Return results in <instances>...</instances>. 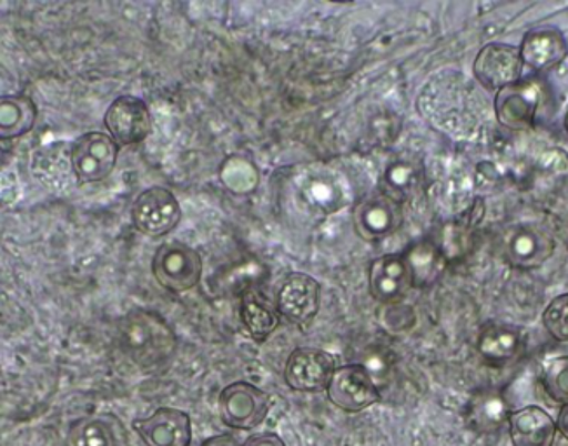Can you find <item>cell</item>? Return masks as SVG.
<instances>
[{
    "mask_svg": "<svg viewBox=\"0 0 568 446\" xmlns=\"http://www.w3.org/2000/svg\"><path fill=\"white\" fill-rule=\"evenodd\" d=\"M119 344L140 366L168 362L176 349L175 332L163 316L149 308H134L119 321Z\"/></svg>",
    "mask_w": 568,
    "mask_h": 446,
    "instance_id": "6da1fadb",
    "label": "cell"
},
{
    "mask_svg": "<svg viewBox=\"0 0 568 446\" xmlns=\"http://www.w3.org/2000/svg\"><path fill=\"white\" fill-rule=\"evenodd\" d=\"M551 102V90L542 78L521 79L496 93L494 112L500 126L509 131H530Z\"/></svg>",
    "mask_w": 568,
    "mask_h": 446,
    "instance_id": "7a4b0ae2",
    "label": "cell"
},
{
    "mask_svg": "<svg viewBox=\"0 0 568 446\" xmlns=\"http://www.w3.org/2000/svg\"><path fill=\"white\" fill-rule=\"evenodd\" d=\"M152 274L168 292H191L203 276V259L189 244L170 241L158 247L152 259Z\"/></svg>",
    "mask_w": 568,
    "mask_h": 446,
    "instance_id": "3957f363",
    "label": "cell"
},
{
    "mask_svg": "<svg viewBox=\"0 0 568 446\" xmlns=\"http://www.w3.org/2000/svg\"><path fill=\"white\" fill-rule=\"evenodd\" d=\"M119 145L110 134L90 131L70 149V164L81 183L103 182L118 164Z\"/></svg>",
    "mask_w": 568,
    "mask_h": 446,
    "instance_id": "277c9868",
    "label": "cell"
},
{
    "mask_svg": "<svg viewBox=\"0 0 568 446\" xmlns=\"http://www.w3.org/2000/svg\"><path fill=\"white\" fill-rule=\"evenodd\" d=\"M271 408V396L250 382L229 384L219 398L220 418L232 429L261 426Z\"/></svg>",
    "mask_w": 568,
    "mask_h": 446,
    "instance_id": "5b68a950",
    "label": "cell"
},
{
    "mask_svg": "<svg viewBox=\"0 0 568 446\" xmlns=\"http://www.w3.org/2000/svg\"><path fill=\"white\" fill-rule=\"evenodd\" d=\"M525 63L521 60L520 45L490 42L476 54L473 73L476 81L487 90H506L524 79Z\"/></svg>",
    "mask_w": 568,
    "mask_h": 446,
    "instance_id": "8992f818",
    "label": "cell"
},
{
    "mask_svg": "<svg viewBox=\"0 0 568 446\" xmlns=\"http://www.w3.org/2000/svg\"><path fill=\"white\" fill-rule=\"evenodd\" d=\"M326 394L338 410L347 414H359L381 402V391L369 369L357 363L338 366L329 381Z\"/></svg>",
    "mask_w": 568,
    "mask_h": 446,
    "instance_id": "52a82bcc",
    "label": "cell"
},
{
    "mask_svg": "<svg viewBox=\"0 0 568 446\" xmlns=\"http://www.w3.org/2000/svg\"><path fill=\"white\" fill-rule=\"evenodd\" d=\"M403 204L394 201L386 192L366 195L354 207V231L368 243L386 240L403 225Z\"/></svg>",
    "mask_w": 568,
    "mask_h": 446,
    "instance_id": "ba28073f",
    "label": "cell"
},
{
    "mask_svg": "<svg viewBox=\"0 0 568 446\" xmlns=\"http://www.w3.org/2000/svg\"><path fill=\"white\" fill-rule=\"evenodd\" d=\"M134 227L151 237L170 234L182 220V207L175 194L163 187L143 191L131 210Z\"/></svg>",
    "mask_w": 568,
    "mask_h": 446,
    "instance_id": "9c48e42d",
    "label": "cell"
},
{
    "mask_svg": "<svg viewBox=\"0 0 568 446\" xmlns=\"http://www.w3.org/2000/svg\"><path fill=\"white\" fill-rule=\"evenodd\" d=\"M337 363L332 354L316 347H298L284 366V381L298 393H321L328 389Z\"/></svg>",
    "mask_w": 568,
    "mask_h": 446,
    "instance_id": "30bf717a",
    "label": "cell"
},
{
    "mask_svg": "<svg viewBox=\"0 0 568 446\" xmlns=\"http://www.w3.org/2000/svg\"><path fill=\"white\" fill-rule=\"evenodd\" d=\"M321 286L305 272H292L281 281L277 290V313L292 325L305 326L313 323L320 313Z\"/></svg>",
    "mask_w": 568,
    "mask_h": 446,
    "instance_id": "8fae6325",
    "label": "cell"
},
{
    "mask_svg": "<svg viewBox=\"0 0 568 446\" xmlns=\"http://www.w3.org/2000/svg\"><path fill=\"white\" fill-rule=\"evenodd\" d=\"M105 126L119 146L139 145L151 134V110L142 98L122 94L106 109Z\"/></svg>",
    "mask_w": 568,
    "mask_h": 446,
    "instance_id": "7c38bea8",
    "label": "cell"
},
{
    "mask_svg": "<svg viewBox=\"0 0 568 446\" xmlns=\"http://www.w3.org/2000/svg\"><path fill=\"white\" fill-rule=\"evenodd\" d=\"M369 295L382 305H396L415 288L410 265L403 253H387L369 265Z\"/></svg>",
    "mask_w": 568,
    "mask_h": 446,
    "instance_id": "4fadbf2b",
    "label": "cell"
},
{
    "mask_svg": "<svg viewBox=\"0 0 568 446\" xmlns=\"http://www.w3.org/2000/svg\"><path fill=\"white\" fill-rule=\"evenodd\" d=\"M555 237L537 225H518L513 227L504 240V260L513 268L534 271L551 259L555 253Z\"/></svg>",
    "mask_w": 568,
    "mask_h": 446,
    "instance_id": "5bb4252c",
    "label": "cell"
},
{
    "mask_svg": "<svg viewBox=\"0 0 568 446\" xmlns=\"http://www.w3.org/2000/svg\"><path fill=\"white\" fill-rule=\"evenodd\" d=\"M133 429L146 446H191L192 424L179 408H159L151 417L133 420Z\"/></svg>",
    "mask_w": 568,
    "mask_h": 446,
    "instance_id": "9a60e30c",
    "label": "cell"
},
{
    "mask_svg": "<svg viewBox=\"0 0 568 446\" xmlns=\"http://www.w3.org/2000/svg\"><path fill=\"white\" fill-rule=\"evenodd\" d=\"M520 53L525 69L534 73L551 72L567 60V37L557 27H539L525 33Z\"/></svg>",
    "mask_w": 568,
    "mask_h": 446,
    "instance_id": "2e32d148",
    "label": "cell"
},
{
    "mask_svg": "<svg viewBox=\"0 0 568 446\" xmlns=\"http://www.w3.org/2000/svg\"><path fill=\"white\" fill-rule=\"evenodd\" d=\"M508 427L513 446H552L557 439V420L540 406L511 412Z\"/></svg>",
    "mask_w": 568,
    "mask_h": 446,
    "instance_id": "e0dca14e",
    "label": "cell"
},
{
    "mask_svg": "<svg viewBox=\"0 0 568 446\" xmlns=\"http://www.w3.org/2000/svg\"><path fill=\"white\" fill-rule=\"evenodd\" d=\"M403 255L410 265L415 288L418 290L430 288L439 283L450 264L439 244L429 237L415 241L414 244L406 247Z\"/></svg>",
    "mask_w": 568,
    "mask_h": 446,
    "instance_id": "ac0fdd59",
    "label": "cell"
},
{
    "mask_svg": "<svg viewBox=\"0 0 568 446\" xmlns=\"http://www.w3.org/2000/svg\"><path fill=\"white\" fill-rule=\"evenodd\" d=\"M124 427L112 414L79 418L67 433L65 446H122Z\"/></svg>",
    "mask_w": 568,
    "mask_h": 446,
    "instance_id": "d6986e66",
    "label": "cell"
},
{
    "mask_svg": "<svg viewBox=\"0 0 568 446\" xmlns=\"http://www.w3.org/2000/svg\"><path fill=\"white\" fill-rule=\"evenodd\" d=\"M508 403L496 389L479 391L467 405V423L484 435L499 433L509 423Z\"/></svg>",
    "mask_w": 568,
    "mask_h": 446,
    "instance_id": "ffe728a7",
    "label": "cell"
},
{
    "mask_svg": "<svg viewBox=\"0 0 568 446\" xmlns=\"http://www.w3.org/2000/svg\"><path fill=\"white\" fill-rule=\"evenodd\" d=\"M524 345V335L515 326L491 325L485 326L479 333L478 353L484 359L494 365H504L518 356Z\"/></svg>",
    "mask_w": 568,
    "mask_h": 446,
    "instance_id": "44dd1931",
    "label": "cell"
},
{
    "mask_svg": "<svg viewBox=\"0 0 568 446\" xmlns=\"http://www.w3.org/2000/svg\"><path fill=\"white\" fill-rule=\"evenodd\" d=\"M240 314L250 337L258 342V344L267 341L276 332L277 326H280V316H277L280 313H276L255 292L243 293V296H241Z\"/></svg>",
    "mask_w": 568,
    "mask_h": 446,
    "instance_id": "7402d4cb",
    "label": "cell"
},
{
    "mask_svg": "<svg viewBox=\"0 0 568 446\" xmlns=\"http://www.w3.org/2000/svg\"><path fill=\"white\" fill-rule=\"evenodd\" d=\"M37 107L32 98L4 97L0 103V134L2 140L20 139L36 126Z\"/></svg>",
    "mask_w": 568,
    "mask_h": 446,
    "instance_id": "603a6c76",
    "label": "cell"
},
{
    "mask_svg": "<svg viewBox=\"0 0 568 446\" xmlns=\"http://www.w3.org/2000/svg\"><path fill=\"white\" fill-rule=\"evenodd\" d=\"M423 168L408 163V161H398V163L390 164L384 173L382 192H386L394 201L403 204L414 200L418 191L423 189Z\"/></svg>",
    "mask_w": 568,
    "mask_h": 446,
    "instance_id": "cb8c5ba5",
    "label": "cell"
},
{
    "mask_svg": "<svg viewBox=\"0 0 568 446\" xmlns=\"http://www.w3.org/2000/svg\"><path fill=\"white\" fill-rule=\"evenodd\" d=\"M475 227L476 220L469 216V219L452 220L442 229L439 247L447 255L448 262L463 259L471 252Z\"/></svg>",
    "mask_w": 568,
    "mask_h": 446,
    "instance_id": "d4e9b609",
    "label": "cell"
},
{
    "mask_svg": "<svg viewBox=\"0 0 568 446\" xmlns=\"http://www.w3.org/2000/svg\"><path fill=\"white\" fill-rule=\"evenodd\" d=\"M540 384L551 402L568 405V356L552 357L540 372Z\"/></svg>",
    "mask_w": 568,
    "mask_h": 446,
    "instance_id": "484cf974",
    "label": "cell"
},
{
    "mask_svg": "<svg viewBox=\"0 0 568 446\" xmlns=\"http://www.w3.org/2000/svg\"><path fill=\"white\" fill-rule=\"evenodd\" d=\"M542 325L549 337L555 338L561 344L568 342V293L558 295L549 302L548 307L542 313Z\"/></svg>",
    "mask_w": 568,
    "mask_h": 446,
    "instance_id": "4316f807",
    "label": "cell"
},
{
    "mask_svg": "<svg viewBox=\"0 0 568 446\" xmlns=\"http://www.w3.org/2000/svg\"><path fill=\"white\" fill-rule=\"evenodd\" d=\"M243 446H286L280 436L274 433H261V435L250 436Z\"/></svg>",
    "mask_w": 568,
    "mask_h": 446,
    "instance_id": "83f0119b",
    "label": "cell"
},
{
    "mask_svg": "<svg viewBox=\"0 0 568 446\" xmlns=\"http://www.w3.org/2000/svg\"><path fill=\"white\" fill-rule=\"evenodd\" d=\"M201 446H243L240 445V442H237L234 436L231 435H219L213 436V438L204 439L203 443H201Z\"/></svg>",
    "mask_w": 568,
    "mask_h": 446,
    "instance_id": "f1b7e54d",
    "label": "cell"
},
{
    "mask_svg": "<svg viewBox=\"0 0 568 446\" xmlns=\"http://www.w3.org/2000/svg\"><path fill=\"white\" fill-rule=\"evenodd\" d=\"M557 426L561 436L568 442V405L561 406L560 414H558L557 418Z\"/></svg>",
    "mask_w": 568,
    "mask_h": 446,
    "instance_id": "f546056e",
    "label": "cell"
},
{
    "mask_svg": "<svg viewBox=\"0 0 568 446\" xmlns=\"http://www.w3.org/2000/svg\"><path fill=\"white\" fill-rule=\"evenodd\" d=\"M564 128H565V131H567V134H568V107H567V112H565Z\"/></svg>",
    "mask_w": 568,
    "mask_h": 446,
    "instance_id": "4dcf8cb0",
    "label": "cell"
}]
</instances>
